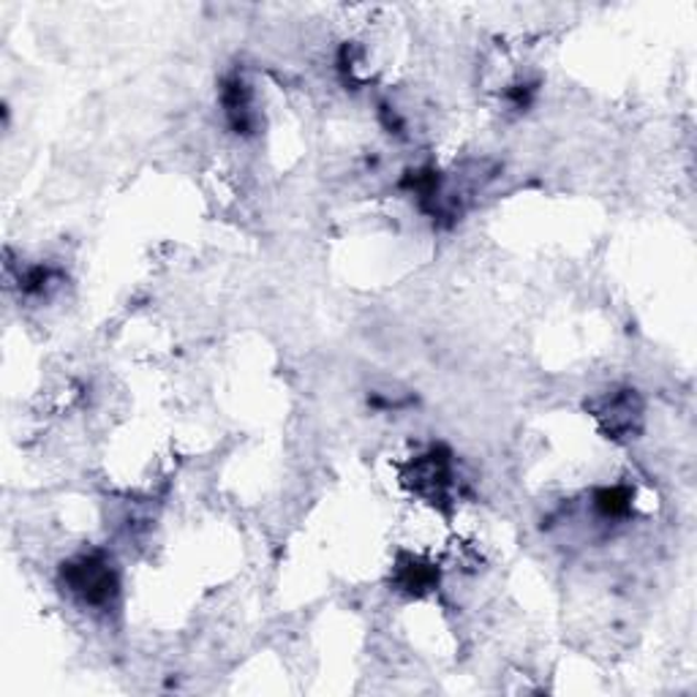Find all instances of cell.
<instances>
[{
  "mask_svg": "<svg viewBox=\"0 0 697 697\" xmlns=\"http://www.w3.org/2000/svg\"><path fill=\"white\" fill-rule=\"evenodd\" d=\"M61 580L83 605L107 608L120 594L118 569L104 554H83L66 561L61 569Z\"/></svg>",
  "mask_w": 697,
  "mask_h": 697,
  "instance_id": "6da1fadb",
  "label": "cell"
},
{
  "mask_svg": "<svg viewBox=\"0 0 697 697\" xmlns=\"http://www.w3.org/2000/svg\"><path fill=\"white\" fill-rule=\"evenodd\" d=\"M439 580V572L428 565V561L415 559V556H406L398 565V575H395V583L400 591L411 597H422L426 591H431Z\"/></svg>",
  "mask_w": 697,
  "mask_h": 697,
  "instance_id": "5b68a950",
  "label": "cell"
},
{
  "mask_svg": "<svg viewBox=\"0 0 697 697\" xmlns=\"http://www.w3.org/2000/svg\"><path fill=\"white\" fill-rule=\"evenodd\" d=\"M594 510L608 521L626 518L632 510V491L624 485L600 487V491L594 493Z\"/></svg>",
  "mask_w": 697,
  "mask_h": 697,
  "instance_id": "8992f818",
  "label": "cell"
},
{
  "mask_svg": "<svg viewBox=\"0 0 697 697\" xmlns=\"http://www.w3.org/2000/svg\"><path fill=\"white\" fill-rule=\"evenodd\" d=\"M415 487L428 498H444L447 491L452 487V461L450 452L433 447L431 452L420 458L415 463V472H411Z\"/></svg>",
  "mask_w": 697,
  "mask_h": 697,
  "instance_id": "3957f363",
  "label": "cell"
},
{
  "mask_svg": "<svg viewBox=\"0 0 697 697\" xmlns=\"http://www.w3.org/2000/svg\"><path fill=\"white\" fill-rule=\"evenodd\" d=\"M597 417H600L602 428H605L608 436L621 439V436L635 433L637 426H641L643 400L637 398L635 390L610 393L608 398H602L600 409H597Z\"/></svg>",
  "mask_w": 697,
  "mask_h": 697,
  "instance_id": "7a4b0ae2",
  "label": "cell"
},
{
  "mask_svg": "<svg viewBox=\"0 0 697 697\" xmlns=\"http://www.w3.org/2000/svg\"><path fill=\"white\" fill-rule=\"evenodd\" d=\"M221 104L229 126L237 133H248L254 126V109H251V87L246 85L243 77H226L221 85Z\"/></svg>",
  "mask_w": 697,
  "mask_h": 697,
  "instance_id": "277c9868",
  "label": "cell"
}]
</instances>
